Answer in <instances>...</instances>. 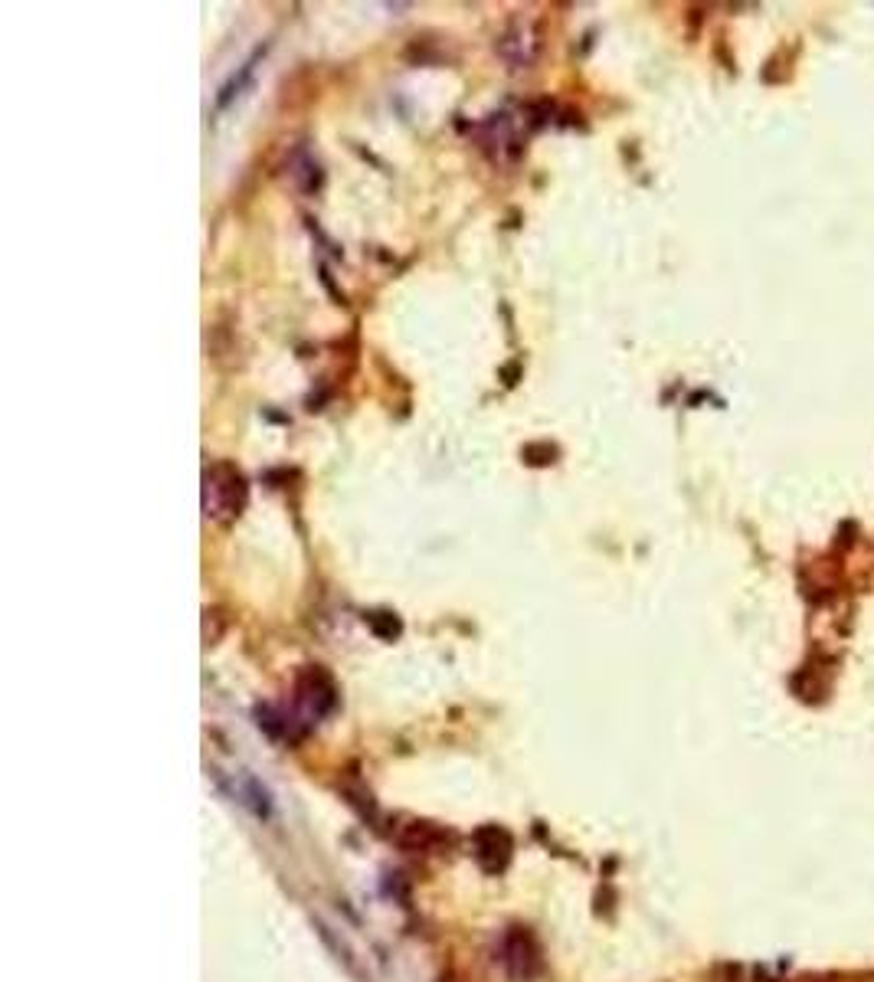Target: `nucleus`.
I'll use <instances>...</instances> for the list:
<instances>
[{
    "mask_svg": "<svg viewBox=\"0 0 874 982\" xmlns=\"http://www.w3.org/2000/svg\"><path fill=\"white\" fill-rule=\"evenodd\" d=\"M499 963L511 982H534L544 970L540 943L527 927H507L501 934Z\"/></svg>",
    "mask_w": 874,
    "mask_h": 982,
    "instance_id": "1",
    "label": "nucleus"
},
{
    "mask_svg": "<svg viewBox=\"0 0 874 982\" xmlns=\"http://www.w3.org/2000/svg\"><path fill=\"white\" fill-rule=\"evenodd\" d=\"M243 501H247V482L233 466L217 462V466L207 469V476H204V511H207V517L230 521L233 514H240Z\"/></svg>",
    "mask_w": 874,
    "mask_h": 982,
    "instance_id": "2",
    "label": "nucleus"
},
{
    "mask_svg": "<svg viewBox=\"0 0 874 982\" xmlns=\"http://www.w3.org/2000/svg\"><path fill=\"white\" fill-rule=\"evenodd\" d=\"M514 855V842L501 826H482L472 836V859L485 874H501Z\"/></svg>",
    "mask_w": 874,
    "mask_h": 982,
    "instance_id": "3",
    "label": "nucleus"
},
{
    "mask_svg": "<svg viewBox=\"0 0 874 982\" xmlns=\"http://www.w3.org/2000/svg\"><path fill=\"white\" fill-rule=\"evenodd\" d=\"M298 705L312 714V718H325L335 708V685L321 668H308L298 678Z\"/></svg>",
    "mask_w": 874,
    "mask_h": 982,
    "instance_id": "4",
    "label": "nucleus"
},
{
    "mask_svg": "<svg viewBox=\"0 0 874 982\" xmlns=\"http://www.w3.org/2000/svg\"><path fill=\"white\" fill-rule=\"evenodd\" d=\"M400 842L413 852H433V849H443L449 842V836L433 822H409L406 832L400 836Z\"/></svg>",
    "mask_w": 874,
    "mask_h": 982,
    "instance_id": "5",
    "label": "nucleus"
}]
</instances>
